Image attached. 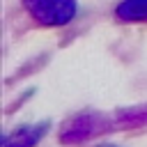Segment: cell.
Returning a JSON list of instances; mask_svg holds the SVG:
<instances>
[{
	"label": "cell",
	"instance_id": "cell-1",
	"mask_svg": "<svg viewBox=\"0 0 147 147\" xmlns=\"http://www.w3.org/2000/svg\"><path fill=\"white\" fill-rule=\"evenodd\" d=\"M119 16H124V18H145L147 16V0H126L119 7Z\"/></svg>",
	"mask_w": 147,
	"mask_h": 147
}]
</instances>
